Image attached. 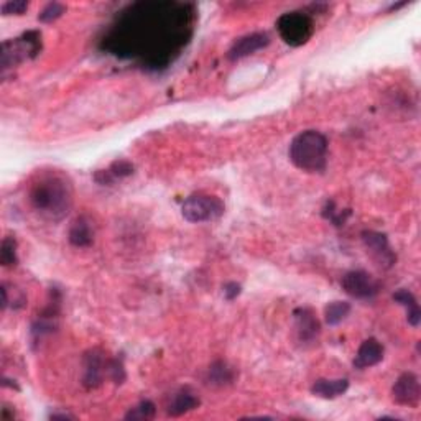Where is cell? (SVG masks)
<instances>
[{
	"label": "cell",
	"instance_id": "obj_1",
	"mask_svg": "<svg viewBox=\"0 0 421 421\" xmlns=\"http://www.w3.org/2000/svg\"><path fill=\"white\" fill-rule=\"evenodd\" d=\"M195 11L189 4L137 2L112 23L102 48L119 58L140 60L144 68H167L188 43Z\"/></svg>",
	"mask_w": 421,
	"mask_h": 421
},
{
	"label": "cell",
	"instance_id": "obj_2",
	"mask_svg": "<svg viewBox=\"0 0 421 421\" xmlns=\"http://www.w3.org/2000/svg\"><path fill=\"white\" fill-rule=\"evenodd\" d=\"M28 201L33 209L45 219L61 221L69 214L73 207V186L61 173H41L32 183Z\"/></svg>",
	"mask_w": 421,
	"mask_h": 421
},
{
	"label": "cell",
	"instance_id": "obj_3",
	"mask_svg": "<svg viewBox=\"0 0 421 421\" xmlns=\"http://www.w3.org/2000/svg\"><path fill=\"white\" fill-rule=\"evenodd\" d=\"M288 155L291 163L303 172L321 173L328 162V140L319 132L305 130L291 140Z\"/></svg>",
	"mask_w": 421,
	"mask_h": 421
},
{
	"label": "cell",
	"instance_id": "obj_4",
	"mask_svg": "<svg viewBox=\"0 0 421 421\" xmlns=\"http://www.w3.org/2000/svg\"><path fill=\"white\" fill-rule=\"evenodd\" d=\"M41 51V33L30 30L15 40L4 41L2 45V69L17 66L25 60H32Z\"/></svg>",
	"mask_w": 421,
	"mask_h": 421
},
{
	"label": "cell",
	"instance_id": "obj_5",
	"mask_svg": "<svg viewBox=\"0 0 421 421\" xmlns=\"http://www.w3.org/2000/svg\"><path fill=\"white\" fill-rule=\"evenodd\" d=\"M277 28L283 41L290 46H301L308 43V40L313 36L315 32L313 20L303 12L283 13L278 18Z\"/></svg>",
	"mask_w": 421,
	"mask_h": 421
},
{
	"label": "cell",
	"instance_id": "obj_6",
	"mask_svg": "<svg viewBox=\"0 0 421 421\" xmlns=\"http://www.w3.org/2000/svg\"><path fill=\"white\" fill-rule=\"evenodd\" d=\"M226 207L222 201L209 195H193L183 202L181 212L184 219L189 222L216 221L224 214Z\"/></svg>",
	"mask_w": 421,
	"mask_h": 421
},
{
	"label": "cell",
	"instance_id": "obj_7",
	"mask_svg": "<svg viewBox=\"0 0 421 421\" xmlns=\"http://www.w3.org/2000/svg\"><path fill=\"white\" fill-rule=\"evenodd\" d=\"M343 288L347 295L357 300H368L378 293V282L371 273L364 270H352L344 275Z\"/></svg>",
	"mask_w": 421,
	"mask_h": 421
},
{
	"label": "cell",
	"instance_id": "obj_8",
	"mask_svg": "<svg viewBox=\"0 0 421 421\" xmlns=\"http://www.w3.org/2000/svg\"><path fill=\"white\" fill-rule=\"evenodd\" d=\"M364 245L368 249V252L373 257V260L384 268H390L395 263V254L392 252L389 240H387L385 234L375 233V230H364L362 233Z\"/></svg>",
	"mask_w": 421,
	"mask_h": 421
},
{
	"label": "cell",
	"instance_id": "obj_9",
	"mask_svg": "<svg viewBox=\"0 0 421 421\" xmlns=\"http://www.w3.org/2000/svg\"><path fill=\"white\" fill-rule=\"evenodd\" d=\"M421 396L420 380L413 372H405L396 378L394 389H392V399L399 405L416 406Z\"/></svg>",
	"mask_w": 421,
	"mask_h": 421
},
{
	"label": "cell",
	"instance_id": "obj_10",
	"mask_svg": "<svg viewBox=\"0 0 421 421\" xmlns=\"http://www.w3.org/2000/svg\"><path fill=\"white\" fill-rule=\"evenodd\" d=\"M107 364L109 359H104V354L101 351L88 352L84 356V377L83 384L88 389H96L102 384L104 375H107Z\"/></svg>",
	"mask_w": 421,
	"mask_h": 421
},
{
	"label": "cell",
	"instance_id": "obj_11",
	"mask_svg": "<svg viewBox=\"0 0 421 421\" xmlns=\"http://www.w3.org/2000/svg\"><path fill=\"white\" fill-rule=\"evenodd\" d=\"M293 316H295V328H296L298 340L303 344L315 343L319 336L321 326L318 318H316V315L313 313V310L298 308L295 310Z\"/></svg>",
	"mask_w": 421,
	"mask_h": 421
},
{
	"label": "cell",
	"instance_id": "obj_12",
	"mask_svg": "<svg viewBox=\"0 0 421 421\" xmlns=\"http://www.w3.org/2000/svg\"><path fill=\"white\" fill-rule=\"evenodd\" d=\"M268 43H270V36H268L267 33H250V35L239 38V40L230 46L227 58L230 61L242 60L245 56L254 55L255 51L265 48Z\"/></svg>",
	"mask_w": 421,
	"mask_h": 421
},
{
	"label": "cell",
	"instance_id": "obj_13",
	"mask_svg": "<svg viewBox=\"0 0 421 421\" xmlns=\"http://www.w3.org/2000/svg\"><path fill=\"white\" fill-rule=\"evenodd\" d=\"M382 359H384V346L377 339L371 338L364 340L362 346L359 347L357 356L354 359V367L367 368L377 366L378 362H382Z\"/></svg>",
	"mask_w": 421,
	"mask_h": 421
},
{
	"label": "cell",
	"instance_id": "obj_14",
	"mask_svg": "<svg viewBox=\"0 0 421 421\" xmlns=\"http://www.w3.org/2000/svg\"><path fill=\"white\" fill-rule=\"evenodd\" d=\"M68 239L74 247H89V245L92 244L94 233H92L91 222H89L86 216L78 217V219L71 224Z\"/></svg>",
	"mask_w": 421,
	"mask_h": 421
},
{
	"label": "cell",
	"instance_id": "obj_15",
	"mask_svg": "<svg viewBox=\"0 0 421 421\" xmlns=\"http://www.w3.org/2000/svg\"><path fill=\"white\" fill-rule=\"evenodd\" d=\"M349 389V382L346 378H338V380H328V378H319L311 387V394L319 396V399L333 400L343 395Z\"/></svg>",
	"mask_w": 421,
	"mask_h": 421
},
{
	"label": "cell",
	"instance_id": "obj_16",
	"mask_svg": "<svg viewBox=\"0 0 421 421\" xmlns=\"http://www.w3.org/2000/svg\"><path fill=\"white\" fill-rule=\"evenodd\" d=\"M198 406H200V399L189 389H181L173 395V400L168 408V415L181 416L188 413V411L198 408Z\"/></svg>",
	"mask_w": 421,
	"mask_h": 421
},
{
	"label": "cell",
	"instance_id": "obj_17",
	"mask_svg": "<svg viewBox=\"0 0 421 421\" xmlns=\"http://www.w3.org/2000/svg\"><path fill=\"white\" fill-rule=\"evenodd\" d=\"M394 300L396 303H400L401 306H405L406 311H408V323L416 328V326L420 324L421 311L418 303L415 300V296L411 295L408 290H403V288H401V290L394 293Z\"/></svg>",
	"mask_w": 421,
	"mask_h": 421
},
{
	"label": "cell",
	"instance_id": "obj_18",
	"mask_svg": "<svg viewBox=\"0 0 421 421\" xmlns=\"http://www.w3.org/2000/svg\"><path fill=\"white\" fill-rule=\"evenodd\" d=\"M351 313V305L346 301H333L324 308V318L329 326L343 323Z\"/></svg>",
	"mask_w": 421,
	"mask_h": 421
},
{
	"label": "cell",
	"instance_id": "obj_19",
	"mask_svg": "<svg viewBox=\"0 0 421 421\" xmlns=\"http://www.w3.org/2000/svg\"><path fill=\"white\" fill-rule=\"evenodd\" d=\"M234 380L233 368L224 361H216L209 367V382L212 385H227Z\"/></svg>",
	"mask_w": 421,
	"mask_h": 421
},
{
	"label": "cell",
	"instance_id": "obj_20",
	"mask_svg": "<svg viewBox=\"0 0 421 421\" xmlns=\"http://www.w3.org/2000/svg\"><path fill=\"white\" fill-rule=\"evenodd\" d=\"M0 260L4 267H15L17 258V242L13 237H6L2 240V250H0Z\"/></svg>",
	"mask_w": 421,
	"mask_h": 421
},
{
	"label": "cell",
	"instance_id": "obj_21",
	"mask_svg": "<svg viewBox=\"0 0 421 421\" xmlns=\"http://www.w3.org/2000/svg\"><path fill=\"white\" fill-rule=\"evenodd\" d=\"M153 416H155V405L149 400H144L125 415V420H150L153 418Z\"/></svg>",
	"mask_w": 421,
	"mask_h": 421
},
{
	"label": "cell",
	"instance_id": "obj_22",
	"mask_svg": "<svg viewBox=\"0 0 421 421\" xmlns=\"http://www.w3.org/2000/svg\"><path fill=\"white\" fill-rule=\"evenodd\" d=\"M64 11H66V7L63 6V4L51 2L43 8V11L40 12V15H38V20L50 23V22H53V20H56V18H60L61 15H63Z\"/></svg>",
	"mask_w": 421,
	"mask_h": 421
},
{
	"label": "cell",
	"instance_id": "obj_23",
	"mask_svg": "<svg viewBox=\"0 0 421 421\" xmlns=\"http://www.w3.org/2000/svg\"><path fill=\"white\" fill-rule=\"evenodd\" d=\"M107 377L111 378L113 384H122L125 380V371L124 366L119 359H109L107 364Z\"/></svg>",
	"mask_w": 421,
	"mask_h": 421
},
{
	"label": "cell",
	"instance_id": "obj_24",
	"mask_svg": "<svg viewBox=\"0 0 421 421\" xmlns=\"http://www.w3.org/2000/svg\"><path fill=\"white\" fill-rule=\"evenodd\" d=\"M109 172L112 173L113 178H125L130 177L132 173H134V165L130 162H127V160H117V162H113L111 165V168H109Z\"/></svg>",
	"mask_w": 421,
	"mask_h": 421
},
{
	"label": "cell",
	"instance_id": "obj_25",
	"mask_svg": "<svg viewBox=\"0 0 421 421\" xmlns=\"http://www.w3.org/2000/svg\"><path fill=\"white\" fill-rule=\"evenodd\" d=\"M27 8H28L27 2H23V0H13V2H7L6 6L2 7V13L4 15H12V13H15V15H22Z\"/></svg>",
	"mask_w": 421,
	"mask_h": 421
},
{
	"label": "cell",
	"instance_id": "obj_26",
	"mask_svg": "<svg viewBox=\"0 0 421 421\" xmlns=\"http://www.w3.org/2000/svg\"><path fill=\"white\" fill-rule=\"evenodd\" d=\"M224 295L227 300H234V298H237L240 295V285L239 283H227V285L224 287Z\"/></svg>",
	"mask_w": 421,
	"mask_h": 421
},
{
	"label": "cell",
	"instance_id": "obj_27",
	"mask_svg": "<svg viewBox=\"0 0 421 421\" xmlns=\"http://www.w3.org/2000/svg\"><path fill=\"white\" fill-rule=\"evenodd\" d=\"M94 179H96L99 184H111L116 178L112 177V173L109 172V170H101V172L94 174Z\"/></svg>",
	"mask_w": 421,
	"mask_h": 421
}]
</instances>
